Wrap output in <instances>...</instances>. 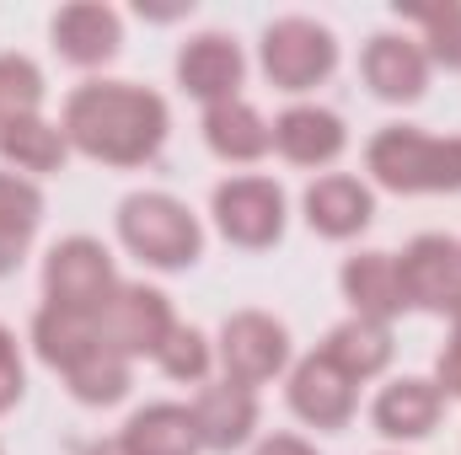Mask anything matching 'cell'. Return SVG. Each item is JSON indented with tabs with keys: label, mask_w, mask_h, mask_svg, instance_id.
<instances>
[{
	"label": "cell",
	"mask_w": 461,
	"mask_h": 455,
	"mask_svg": "<svg viewBox=\"0 0 461 455\" xmlns=\"http://www.w3.org/2000/svg\"><path fill=\"white\" fill-rule=\"evenodd\" d=\"M43 290H49V306H54V311L97 317V311L118 295L108 246L92 241V236H70V241H59V246L49 252V263H43Z\"/></svg>",
	"instance_id": "cell-4"
},
{
	"label": "cell",
	"mask_w": 461,
	"mask_h": 455,
	"mask_svg": "<svg viewBox=\"0 0 461 455\" xmlns=\"http://www.w3.org/2000/svg\"><path fill=\"white\" fill-rule=\"evenodd\" d=\"M274 145L295 166H328L344 150V118L328 108H290L274 123Z\"/></svg>",
	"instance_id": "cell-17"
},
{
	"label": "cell",
	"mask_w": 461,
	"mask_h": 455,
	"mask_svg": "<svg viewBox=\"0 0 461 455\" xmlns=\"http://www.w3.org/2000/svg\"><path fill=\"white\" fill-rule=\"evenodd\" d=\"M370 215H375V199L354 177H322V183L306 188V220H312V230H322L333 241L359 236L370 226Z\"/></svg>",
	"instance_id": "cell-16"
},
{
	"label": "cell",
	"mask_w": 461,
	"mask_h": 455,
	"mask_svg": "<svg viewBox=\"0 0 461 455\" xmlns=\"http://www.w3.org/2000/svg\"><path fill=\"white\" fill-rule=\"evenodd\" d=\"M118 236L123 246L150 263V268H188L199 252H204V236H199V220L188 215V204L167 199V193H134L123 199L118 210Z\"/></svg>",
	"instance_id": "cell-3"
},
{
	"label": "cell",
	"mask_w": 461,
	"mask_h": 455,
	"mask_svg": "<svg viewBox=\"0 0 461 455\" xmlns=\"http://www.w3.org/2000/svg\"><path fill=\"white\" fill-rule=\"evenodd\" d=\"M65 139L108 166H140L167 139V103L129 81H86L65 103Z\"/></svg>",
	"instance_id": "cell-1"
},
{
	"label": "cell",
	"mask_w": 461,
	"mask_h": 455,
	"mask_svg": "<svg viewBox=\"0 0 461 455\" xmlns=\"http://www.w3.org/2000/svg\"><path fill=\"white\" fill-rule=\"evenodd\" d=\"M204 139H210V150L226 156V161H258V156L274 145V129L263 123V113H258L252 103L230 97V103H215V108L204 113Z\"/></svg>",
	"instance_id": "cell-21"
},
{
	"label": "cell",
	"mask_w": 461,
	"mask_h": 455,
	"mask_svg": "<svg viewBox=\"0 0 461 455\" xmlns=\"http://www.w3.org/2000/svg\"><path fill=\"white\" fill-rule=\"evenodd\" d=\"M365 166L392 193H456L461 188V139H435L419 129H381L365 150Z\"/></svg>",
	"instance_id": "cell-2"
},
{
	"label": "cell",
	"mask_w": 461,
	"mask_h": 455,
	"mask_svg": "<svg viewBox=\"0 0 461 455\" xmlns=\"http://www.w3.org/2000/svg\"><path fill=\"white\" fill-rule=\"evenodd\" d=\"M215 226L236 246H274L285 236V193L268 177H230L215 188Z\"/></svg>",
	"instance_id": "cell-7"
},
{
	"label": "cell",
	"mask_w": 461,
	"mask_h": 455,
	"mask_svg": "<svg viewBox=\"0 0 461 455\" xmlns=\"http://www.w3.org/2000/svg\"><path fill=\"white\" fill-rule=\"evenodd\" d=\"M440 397H461V311H456V333L440 348Z\"/></svg>",
	"instance_id": "cell-30"
},
{
	"label": "cell",
	"mask_w": 461,
	"mask_h": 455,
	"mask_svg": "<svg viewBox=\"0 0 461 455\" xmlns=\"http://www.w3.org/2000/svg\"><path fill=\"white\" fill-rule=\"evenodd\" d=\"M322 353L344 370L348 380H370V375H381V370L392 364V333H386L381 322L354 317V322H339V327L328 333Z\"/></svg>",
	"instance_id": "cell-22"
},
{
	"label": "cell",
	"mask_w": 461,
	"mask_h": 455,
	"mask_svg": "<svg viewBox=\"0 0 461 455\" xmlns=\"http://www.w3.org/2000/svg\"><path fill=\"white\" fill-rule=\"evenodd\" d=\"M344 295L365 322H381V327H386V322L408 306L402 279H397V257H386V252H359V257H348L344 263Z\"/></svg>",
	"instance_id": "cell-15"
},
{
	"label": "cell",
	"mask_w": 461,
	"mask_h": 455,
	"mask_svg": "<svg viewBox=\"0 0 461 455\" xmlns=\"http://www.w3.org/2000/svg\"><path fill=\"white\" fill-rule=\"evenodd\" d=\"M38 220H43V193H38L27 177L0 172V279L22 268Z\"/></svg>",
	"instance_id": "cell-20"
},
{
	"label": "cell",
	"mask_w": 461,
	"mask_h": 455,
	"mask_svg": "<svg viewBox=\"0 0 461 455\" xmlns=\"http://www.w3.org/2000/svg\"><path fill=\"white\" fill-rule=\"evenodd\" d=\"M221 359H226V380L252 391V386H263V380H274L285 370L290 333L263 311H236L221 327Z\"/></svg>",
	"instance_id": "cell-9"
},
{
	"label": "cell",
	"mask_w": 461,
	"mask_h": 455,
	"mask_svg": "<svg viewBox=\"0 0 461 455\" xmlns=\"http://www.w3.org/2000/svg\"><path fill=\"white\" fill-rule=\"evenodd\" d=\"M65 129L43 123V118H16V123H0V156L22 172H59L65 166Z\"/></svg>",
	"instance_id": "cell-23"
},
{
	"label": "cell",
	"mask_w": 461,
	"mask_h": 455,
	"mask_svg": "<svg viewBox=\"0 0 461 455\" xmlns=\"http://www.w3.org/2000/svg\"><path fill=\"white\" fill-rule=\"evenodd\" d=\"M397 279L408 306L419 311H461V246L451 236H419L408 241V252L397 257Z\"/></svg>",
	"instance_id": "cell-8"
},
{
	"label": "cell",
	"mask_w": 461,
	"mask_h": 455,
	"mask_svg": "<svg viewBox=\"0 0 461 455\" xmlns=\"http://www.w3.org/2000/svg\"><path fill=\"white\" fill-rule=\"evenodd\" d=\"M397 16L419 22L424 27V59L446 65V70H461V5L446 0V5H397Z\"/></svg>",
	"instance_id": "cell-26"
},
{
	"label": "cell",
	"mask_w": 461,
	"mask_h": 455,
	"mask_svg": "<svg viewBox=\"0 0 461 455\" xmlns=\"http://www.w3.org/2000/svg\"><path fill=\"white\" fill-rule=\"evenodd\" d=\"M172 306L161 290L145 284H118V295L97 311V338L113 353L134 359V353H161V343L172 338Z\"/></svg>",
	"instance_id": "cell-6"
},
{
	"label": "cell",
	"mask_w": 461,
	"mask_h": 455,
	"mask_svg": "<svg viewBox=\"0 0 461 455\" xmlns=\"http://www.w3.org/2000/svg\"><path fill=\"white\" fill-rule=\"evenodd\" d=\"M22 386H27V375H22V353H16V338L0 327V413L22 402Z\"/></svg>",
	"instance_id": "cell-29"
},
{
	"label": "cell",
	"mask_w": 461,
	"mask_h": 455,
	"mask_svg": "<svg viewBox=\"0 0 461 455\" xmlns=\"http://www.w3.org/2000/svg\"><path fill=\"white\" fill-rule=\"evenodd\" d=\"M32 343H38L43 364L70 370L81 353H92L103 338H97V317H70V311L43 306V311H38V322H32Z\"/></svg>",
	"instance_id": "cell-24"
},
{
	"label": "cell",
	"mask_w": 461,
	"mask_h": 455,
	"mask_svg": "<svg viewBox=\"0 0 461 455\" xmlns=\"http://www.w3.org/2000/svg\"><path fill=\"white\" fill-rule=\"evenodd\" d=\"M129 455H199V429H194V413L188 407H172V402H156V407H140L129 424H123V440Z\"/></svg>",
	"instance_id": "cell-19"
},
{
	"label": "cell",
	"mask_w": 461,
	"mask_h": 455,
	"mask_svg": "<svg viewBox=\"0 0 461 455\" xmlns=\"http://www.w3.org/2000/svg\"><path fill=\"white\" fill-rule=\"evenodd\" d=\"M177 81H183V92L188 97H199V103H230L236 97V86H241V49L230 43L226 32H199V38H188L183 43V54H177Z\"/></svg>",
	"instance_id": "cell-11"
},
{
	"label": "cell",
	"mask_w": 461,
	"mask_h": 455,
	"mask_svg": "<svg viewBox=\"0 0 461 455\" xmlns=\"http://www.w3.org/2000/svg\"><path fill=\"white\" fill-rule=\"evenodd\" d=\"M86 455H129V451H123L118 440H103V445H92V451H86Z\"/></svg>",
	"instance_id": "cell-32"
},
{
	"label": "cell",
	"mask_w": 461,
	"mask_h": 455,
	"mask_svg": "<svg viewBox=\"0 0 461 455\" xmlns=\"http://www.w3.org/2000/svg\"><path fill=\"white\" fill-rule=\"evenodd\" d=\"M118 11L113 5H97V0H76L54 16V49L70 59V65H103L118 54Z\"/></svg>",
	"instance_id": "cell-13"
},
{
	"label": "cell",
	"mask_w": 461,
	"mask_h": 455,
	"mask_svg": "<svg viewBox=\"0 0 461 455\" xmlns=\"http://www.w3.org/2000/svg\"><path fill=\"white\" fill-rule=\"evenodd\" d=\"M258 455H317L306 440H295V434H274V440H263Z\"/></svg>",
	"instance_id": "cell-31"
},
{
	"label": "cell",
	"mask_w": 461,
	"mask_h": 455,
	"mask_svg": "<svg viewBox=\"0 0 461 455\" xmlns=\"http://www.w3.org/2000/svg\"><path fill=\"white\" fill-rule=\"evenodd\" d=\"M290 407L312 429H344L348 418H354V380H348L328 353H312L290 375Z\"/></svg>",
	"instance_id": "cell-10"
},
{
	"label": "cell",
	"mask_w": 461,
	"mask_h": 455,
	"mask_svg": "<svg viewBox=\"0 0 461 455\" xmlns=\"http://www.w3.org/2000/svg\"><path fill=\"white\" fill-rule=\"evenodd\" d=\"M365 81L375 97L386 103H419L424 86H429V59L413 38H397V32H375L365 43Z\"/></svg>",
	"instance_id": "cell-12"
},
{
	"label": "cell",
	"mask_w": 461,
	"mask_h": 455,
	"mask_svg": "<svg viewBox=\"0 0 461 455\" xmlns=\"http://www.w3.org/2000/svg\"><path fill=\"white\" fill-rule=\"evenodd\" d=\"M339 65V43L312 16H285L263 32V76L279 92H312Z\"/></svg>",
	"instance_id": "cell-5"
},
{
	"label": "cell",
	"mask_w": 461,
	"mask_h": 455,
	"mask_svg": "<svg viewBox=\"0 0 461 455\" xmlns=\"http://www.w3.org/2000/svg\"><path fill=\"white\" fill-rule=\"evenodd\" d=\"M156 364H161L172 380H204V370H210V343L199 338L194 327H172V338L161 343Z\"/></svg>",
	"instance_id": "cell-28"
},
{
	"label": "cell",
	"mask_w": 461,
	"mask_h": 455,
	"mask_svg": "<svg viewBox=\"0 0 461 455\" xmlns=\"http://www.w3.org/2000/svg\"><path fill=\"white\" fill-rule=\"evenodd\" d=\"M440 407H446L440 386L408 375V380H392V386L375 397V429H381L386 440H424V434L440 424Z\"/></svg>",
	"instance_id": "cell-18"
},
{
	"label": "cell",
	"mask_w": 461,
	"mask_h": 455,
	"mask_svg": "<svg viewBox=\"0 0 461 455\" xmlns=\"http://www.w3.org/2000/svg\"><path fill=\"white\" fill-rule=\"evenodd\" d=\"M65 380H70L76 402H86V407H108V402H118V397L129 391V359L113 353L108 343H97L92 353H81V359L65 370Z\"/></svg>",
	"instance_id": "cell-25"
},
{
	"label": "cell",
	"mask_w": 461,
	"mask_h": 455,
	"mask_svg": "<svg viewBox=\"0 0 461 455\" xmlns=\"http://www.w3.org/2000/svg\"><path fill=\"white\" fill-rule=\"evenodd\" d=\"M43 103V76L32 59L22 54H0V123H16V118H38Z\"/></svg>",
	"instance_id": "cell-27"
},
{
	"label": "cell",
	"mask_w": 461,
	"mask_h": 455,
	"mask_svg": "<svg viewBox=\"0 0 461 455\" xmlns=\"http://www.w3.org/2000/svg\"><path fill=\"white\" fill-rule=\"evenodd\" d=\"M194 429H199V445L204 451H236L252 440L258 429V397L247 386H210L199 402H194Z\"/></svg>",
	"instance_id": "cell-14"
}]
</instances>
